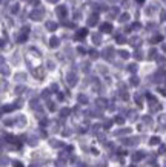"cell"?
I'll return each mask as SVG.
<instances>
[{
	"instance_id": "1",
	"label": "cell",
	"mask_w": 166,
	"mask_h": 167,
	"mask_svg": "<svg viewBox=\"0 0 166 167\" xmlns=\"http://www.w3.org/2000/svg\"><path fill=\"white\" fill-rule=\"evenodd\" d=\"M141 156H143V153H141V152H139L137 155H134V159L137 161V159H140V158H141Z\"/></svg>"
},
{
	"instance_id": "2",
	"label": "cell",
	"mask_w": 166,
	"mask_h": 167,
	"mask_svg": "<svg viewBox=\"0 0 166 167\" xmlns=\"http://www.w3.org/2000/svg\"><path fill=\"white\" fill-rule=\"evenodd\" d=\"M158 141H160V140H158L157 136H154V138H152V140H151V144H157Z\"/></svg>"
},
{
	"instance_id": "3",
	"label": "cell",
	"mask_w": 166,
	"mask_h": 167,
	"mask_svg": "<svg viewBox=\"0 0 166 167\" xmlns=\"http://www.w3.org/2000/svg\"><path fill=\"white\" fill-rule=\"evenodd\" d=\"M16 167H22V164H20V163H16Z\"/></svg>"
}]
</instances>
